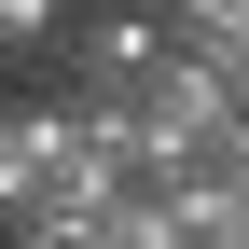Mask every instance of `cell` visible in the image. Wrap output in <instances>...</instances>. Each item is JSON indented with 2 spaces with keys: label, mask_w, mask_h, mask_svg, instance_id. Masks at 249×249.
I'll list each match as a JSON object with an SVG mask.
<instances>
[{
  "label": "cell",
  "mask_w": 249,
  "mask_h": 249,
  "mask_svg": "<svg viewBox=\"0 0 249 249\" xmlns=\"http://www.w3.org/2000/svg\"><path fill=\"white\" fill-rule=\"evenodd\" d=\"M152 55H166V42H152V14H139V0H111V14H70V28H55L42 70H55V97H70V111H124V97L152 83Z\"/></svg>",
  "instance_id": "obj_1"
},
{
  "label": "cell",
  "mask_w": 249,
  "mask_h": 249,
  "mask_svg": "<svg viewBox=\"0 0 249 249\" xmlns=\"http://www.w3.org/2000/svg\"><path fill=\"white\" fill-rule=\"evenodd\" d=\"M139 14H152L166 55H194V70H222L235 97H249V0H139Z\"/></svg>",
  "instance_id": "obj_2"
},
{
  "label": "cell",
  "mask_w": 249,
  "mask_h": 249,
  "mask_svg": "<svg viewBox=\"0 0 249 249\" xmlns=\"http://www.w3.org/2000/svg\"><path fill=\"white\" fill-rule=\"evenodd\" d=\"M55 28H70V0H0V70L55 55Z\"/></svg>",
  "instance_id": "obj_3"
},
{
  "label": "cell",
  "mask_w": 249,
  "mask_h": 249,
  "mask_svg": "<svg viewBox=\"0 0 249 249\" xmlns=\"http://www.w3.org/2000/svg\"><path fill=\"white\" fill-rule=\"evenodd\" d=\"M28 208V166H14V97H0V222Z\"/></svg>",
  "instance_id": "obj_4"
}]
</instances>
